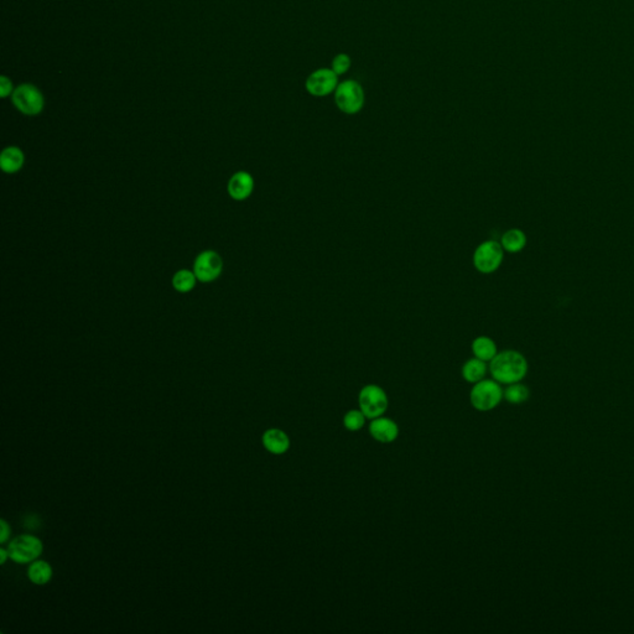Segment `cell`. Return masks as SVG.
I'll list each match as a JSON object with an SVG mask.
<instances>
[{
    "mask_svg": "<svg viewBox=\"0 0 634 634\" xmlns=\"http://www.w3.org/2000/svg\"><path fill=\"white\" fill-rule=\"evenodd\" d=\"M529 365L526 357L514 350L498 352L489 363V372L499 384L519 383L526 378Z\"/></svg>",
    "mask_w": 634,
    "mask_h": 634,
    "instance_id": "6da1fadb",
    "label": "cell"
},
{
    "mask_svg": "<svg viewBox=\"0 0 634 634\" xmlns=\"http://www.w3.org/2000/svg\"><path fill=\"white\" fill-rule=\"evenodd\" d=\"M503 392L497 380L482 379L471 389L469 402L478 412H491L502 402Z\"/></svg>",
    "mask_w": 634,
    "mask_h": 634,
    "instance_id": "7a4b0ae2",
    "label": "cell"
},
{
    "mask_svg": "<svg viewBox=\"0 0 634 634\" xmlns=\"http://www.w3.org/2000/svg\"><path fill=\"white\" fill-rule=\"evenodd\" d=\"M333 95L337 108L342 113L353 115L365 107V90L357 80H347L338 83Z\"/></svg>",
    "mask_w": 634,
    "mask_h": 634,
    "instance_id": "3957f363",
    "label": "cell"
},
{
    "mask_svg": "<svg viewBox=\"0 0 634 634\" xmlns=\"http://www.w3.org/2000/svg\"><path fill=\"white\" fill-rule=\"evenodd\" d=\"M504 259V249L497 241H484L474 249L472 261L481 274H492L497 271Z\"/></svg>",
    "mask_w": 634,
    "mask_h": 634,
    "instance_id": "277c9868",
    "label": "cell"
},
{
    "mask_svg": "<svg viewBox=\"0 0 634 634\" xmlns=\"http://www.w3.org/2000/svg\"><path fill=\"white\" fill-rule=\"evenodd\" d=\"M388 405V395L382 387L377 384H368L360 389L358 407L367 419L373 420L375 417H383Z\"/></svg>",
    "mask_w": 634,
    "mask_h": 634,
    "instance_id": "5b68a950",
    "label": "cell"
},
{
    "mask_svg": "<svg viewBox=\"0 0 634 634\" xmlns=\"http://www.w3.org/2000/svg\"><path fill=\"white\" fill-rule=\"evenodd\" d=\"M13 103L25 115H36L43 112L45 100L35 85L24 83L13 92Z\"/></svg>",
    "mask_w": 634,
    "mask_h": 634,
    "instance_id": "8992f818",
    "label": "cell"
},
{
    "mask_svg": "<svg viewBox=\"0 0 634 634\" xmlns=\"http://www.w3.org/2000/svg\"><path fill=\"white\" fill-rule=\"evenodd\" d=\"M8 553L15 563H28L38 558L43 553V543L33 535H20L11 540L8 546Z\"/></svg>",
    "mask_w": 634,
    "mask_h": 634,
    "instance_id": "52a82bcc",
    "label": "cell"
},
{
    "mask_svg": "<svg viewBox=\"0 0 634 634\" xmlns=\"http://www.w3.org/2000/svg\"><path fill=\"white\" fill-rule=\"evenodd\" d=\"M338 76L330 68H317L306 78V90L313 97H326L335 93L338 85Z\"/></svg>",
    "mask_w": 634,
    "mask_h": 634,
    "instance_id": "ba28073f",
    "label": "cell"
},
{
    "mask_svg": "<svg viewBox=\"0 0 634 634\" xmlns=\"http://www.w3.org/2000/svg\"><path fill=\"white\" fill-rule=\"evenodd\" d=\"M222 269V258L214 251H202L194 261V273L201 283H212L221 275Z\"/></svg>",
    "mask_w": 634,
    "mask_h": 634,
    "instance_id": "9c48e42d",
    "label": "cell"
},
{
    "mask_svg": "<svg viewBox=\"0 0 634 634\" xmlns=\"http://www.w3.org/2000/svg\"><path fill=\"white\" fill-rule=\"evenodd\" d=\"M370 434L380 444H392L399 436V426L389 417H375L370 424Z\"/></svg>",
    "mask_w": 634,
    "mask_h": 634,
    "instance_id": "30bf717a",
    "label": "cell"
},
{
    "mask_svg": "<svg viewBox=\"0 0 634 634\" xmlns=\"http://www.w3.org/2000/svg\"><path fill=\"white\" fill-rule=\"evenodd\" d=\"M254 189V179L246 171H238L228 182V194L236 201L246 199Z\"/></svg>",
    "mask_w": 634,
    "mask_h": 634,
    "instance_id": "8fae6325",
    "label": "cell"
},
{
    "mask_svg": "<svg viewBox=\"0 0 634 634\" xmlns=\"http://www.w3.org/2000/svg\"><path fill=\"white\" fill-rule=\"evenodd\" d=\"M263 445L270 454H285L290 449L289 436L280 429H269L263 435Z\"/></svg>",
    "mask_w": 634,
    "mask_h": 634,
    "instance_id": "7c38bea8",
    "label": "cell"
},
{
    "mask_svg": "<svg viewBox=\"0 0 634 634\" xmlns=\"http://www.w3.org/2000/svg\"><path fill=\"white\" fill-rule=\"evenodd\" d=\"M24 152L18 147H6L0 155L1 170L6 174H15L24 166Z\"/></svg>",
    "mask_w": 634,
    "mask_h": 634,
    "instance_id": "4fadbf2b",
    "label": "cell"
},
{
    "mask_svg": "<svg viewBox=\"0 0 634 634\" xmlns=\"http://www.w3.org/2000/svg\"><path fill=\"white\" fill-rule=\"evenodd\" d=\"M526 233L523 232L521 229H518V228H511V229H508L506 232L503 233L502 238H501V246H502L503 249L506 253H511V254H516V253H519V251H523L526 246Z\"/></svg>",
    "mask_w": 634,
    "mask_h": 634,
    "instance_id": "5bb4252c",
    "label": "cell"
},
{
    "mask_svg": "<svg viewBox=\"0 0 634 634\" xmlns=\"http://www.w3.org/2000/svg\"><path fill=\"white\" fill-rule=\"evenodd\" d=\"M471 350L476 358L484 362H491L498 353L496 342L488 336L476 337L471 345Z\"/></svg>",
    "mask_w": 634,
    "mask_h": 634,
    "instance_id": "9a60e30c",
    "label": "cell"
},
{
    "mask_svg": "<svg viewBox=\"0 0 634 634\" xmlns=\"http://www.w3.org/2000/svg\"><path fill=\"white\" fill-rule=\"evenodd\" d=\"M487 365L484 360H478L474 357V358H469L464 362L461 374H462V378L467 383L476 384L484 379L487 374Z\"/></svg>",
    "mask_w": 634,
    "mask_h": 634,
    "instance_id": "2e32d148",
    "label": "cell"
},
{
    "mask_svg": "<svg viewBox=\"0 0 634 634\" xmlns=\"http://www.w3.org/2000/svg\"><path fill=\"white\" fill-rule=\"evenodd\" d=\"M28 576L35 585H45L53 578V568L46 561H35L28 568Z\"/></svg>",
    "mask_w": 634,
    "mask_h": 634,
    "instance_id": "e0dca14e",
    "label": "cell"
},
{
    "mask_svg": "<svg viewBox=\"0 0 634 634\" xmlns=\"http://www.w3.org/2000/svg\"><path fill=\"white\" fill-rule=\"evenodd\" d=\"M196 281H197V278H196L194 271H189L187 269L179 270V271H176L174 278H172V286L179 293H189L191 290L194 289Z\"/></svg>",
    "mask_w": 634,
    "mask_h": 634,
    "instance_id": "ac0fdd59",
    "label": "cell"
},
{
    "mask_svg": "<svg viewBox=\"0 0 634 634\" xmlns=\"http://www.w3.org/2000/svg\"><path fill=\"white\" fill-rule=\"evenodd\" d=\"M503 397L506 402L518 405L526 402L530 397V390L526 385L519 383L509 384L503 392Z\"/></svg>",
    "mask_w": 634,
    "mask_h": 634,
    "instance_id": "d6986e66",
    "label": "cell"
},
{
    "mask_svg": "<svg viewBox=\"0 0 634 634\" xmlns=\"http://www.w3.org/2000/svg\"><path fill=\"white\" fill-rule=\"evenodd\" d=\"M365 419L367 417L360 409V410L353 409V410L345 412V417H343V426H345V430L355 432V431H360L365 426Z\"/></svg>",
    "mask_w": 634,
    "mask_h": 634,
    "instance_id": "ffe728a7",
    "label": "cell"
},
{
    "mask_svg": "<svg viewBox=\"0 0 634 634\" xmlns=\"http://www.w3.org/2000/svg\"><path fill=\"white\" fill-rule=\"evenodd\" d=\"M352 66V58L347 53H338L333 57L331 62V70L336 73L337 76L345 75Z\"/></svg>",
    "mask_w": 634,
    "mask_h": 634,
    "instance_id": "44dd1931",
    "label": "cell"
},
{
    "mask_svg": "<svg viewBox=\"0 0 634 634\" xmlns=\"http://www.w3.org/2000/svg\"><path fill=\"white\" fill-rule=\"evenodd\" d=\"M14 90H13V83H11V80L8 78V77L1 76L0 77V95L5 98V97H8L10 93H13Z\"/></svg>",
    "mask_w": 634,
    "mask_h": 634,
    "instance_id": "7402d4cb",
    "label": "cell"
},
{
    "mask_svg": "<svg viewBox=\"0 0 634 634\" xmlns=\"http://www.w3.org/2000/svg\"><path fill=\"white\" fill-rule=\"evenodd\" d=\"M0 526H1V533H0V543H5L8 538H9L10 535V528L8 526V523L3 519V521H0Z\"/></svg>",
    "mask_w": 634,
    "mask_h": 634,
    "instance_id": "603a6c76",
    "label": "cell"
},
{
    "mask_svg": "<svg viewBox=\"0 0 634 634\" xmlns=\"http://www.w3.org/2000/svg\"><path fill=\"white\" fill-rule=\"evenodd\" d=\"M8 555H9V553H8V551H5L4 549H0V558H0V563H4L5 560H6V558H8Z\"/></svg>",
    "mask_w": 634,
    "mask_h": 634,
    "instance_id": "cb8c5ba5",
    "label": "cell"
}]
</instances>
